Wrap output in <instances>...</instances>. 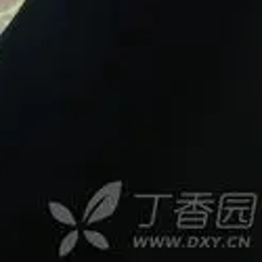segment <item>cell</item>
<instances>
[{
    "label": "cell",
    "instance_id": "cell-1",
    "mask_svg": "<svg viewBox=\"0 0 262 262\" xmlns=\"http://www.w3.org/2000/svg\"><path fill=\"white\" fill-rule=\"evenodd\" d=\"M118 193H120V183H114L109 187H103L99 195H95V200L89 204V212H86V221H101V218L109 216L116 210L118 204Z\"/></svg>",
    "mask_w": 262,
    "mask_h": 262
},
{
    "label": "cell",
    "instance_id": "cell-2",
    "mask_svg": "<svg viewBox=\"0 0 262 262\" xmlns=\"http://www.w3.org/2000/svg\"><path fill=\"white\" fill-rule=\"evenodd\" d=\"M49 210H51V214H53V218L57 223H61V225H68V227H74L76 225V218H74V214L65 208V206H61V204H57V202H51L49 204Z\"/></svg>",
    "mask_w": 262,
    "mask_h": 262
},
{
    "label": "cell",
    "instance_id": "cell-3",
    "mask_svg": "<svg viewBox=\"0 0 262 262\" xmlns=\"http://www.w3.org/2000/svg\"><path fill=\"white\" fill-rule=\"evenodd\" d=\"M84 237L86 239H89V244L91 246H95V248H99V250H107L109 248V242H107V239L101 235V233H97V231H84Z\"/></svg>",
    "mask_w": 262,
    "mask_h": 262
},
{
    "label": "cell",
    "instance_id": "cell-4",
    "mask_svg": "<svg viewBox=\"0 0 262 262\" xmlns=\"http://www.w3.org/2000/svg\"><path fill=\"white\" fill-rule=\"evenodd\" d=\"M76 242H78V233H76V231L65 235V242H63V244H61V248H59V256H61V258H63V256H68V254H70V250L76 246Z\"/></svg>",
    "mask_w": 262,
    "mask_h": 262
},
{
    "label": "cell",
    "instance_id": "cell-5",
    "mask_svg": "<svg viewBox=\"0 0 262 262\" xmlns=\"http://www.w3.org/2000/svg\"><path fill=\"white\" fill-rule=\"evenodd\" d=\"M19 5V0H0V13H9Z\"/></svg>",
    "mask_w": 262,
    "mask_h": 262
},
{
    "label": "cell",
    "instance_id": "cell-6",
    "mask_svg": "<svg viewBox=\"0 0 262 262\" xmlns=\"http://www.w3.org/2000/svg\"><path fill=\"white\" fill-rule=\"evenodd\" d=\"M11 17H13V15H11V13H7V15L3 17V19H0V32H3V30H5V26H7V24H9V21H11Z\"/></svg>",
    "mask_w": 262,
    "mask_h": 262
}]
</instances>
